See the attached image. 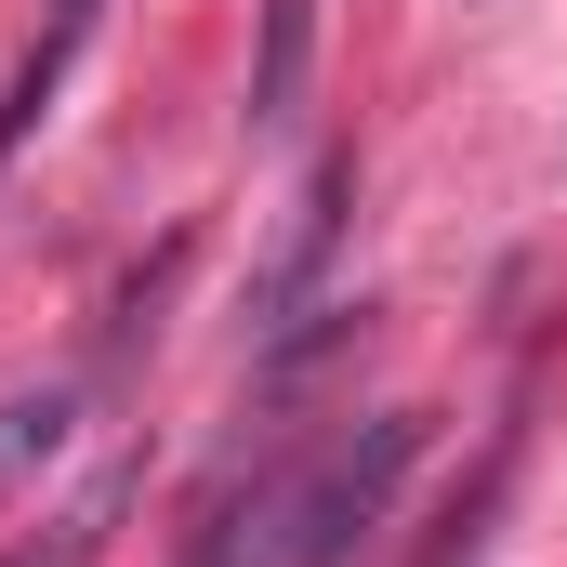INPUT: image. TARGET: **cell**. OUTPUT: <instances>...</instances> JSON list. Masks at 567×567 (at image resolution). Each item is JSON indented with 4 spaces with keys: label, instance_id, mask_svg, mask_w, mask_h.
Instances as JSON below:
<instances>
[{
    "label": "cell",
    "instance_id": "obj_1",
    "mask_svg": "<svg viewBox=\"0 0 567 567\" xmlns=\"http://www.w3.org/2000/svg\"><path fill=\"white\" fill-rule=\"evenodd\" d=\"M423 435H435L423 410H370L357 435L278 462V475L198 542V567H343L370 528H383V502H396V475L423 462Z\"/></svg>",
    "mask_w": 567,
    "mask_h": 567
},
{
    "label": "cell",
    "instance_id": "obj_2",
    "mask_svg": "<svg viewBox=\"0 0 567 567\" xmlns=\"http://www.w3.org/2000/svg\"><path fill=\"white\" fill-rule=\"evenodd\" d=\"M343 198H357V158L330 145V158L303 172V198H290V225H278V251H265V278H251V330H290V317H303V290L330 278V238H343Z\"/></svg>",
    "mask_w": 567,
    "mask_h": 567
},
{
    "label": "cell",
    "instance_id": "obj_3",
    "mask_svg": "<svg viewBox=\"0 0 567 567\" xmlns=\"http://www.w3.org/2000/svg\"><path fill=\"white\" fill-rule=\"evenodd\" d=\"M93 13H106V0H53V13H40V40H27V66H13V93H0V158L53 120V93H66V66H80Z\"/></svg>",
    "mask_w": 567,
    "mask_h": 567
},
{
    "label": "cell",
    "instance_id": "obj_4",
    "mask_svg": "<svg viewBox=\"0 0 567 567\" xmlns=\"http://www.w3.org/2000/svg\"><path fill=\"white\" fill-rule=\"evenodd\" d=\"M303 66H317V0H265V53H251V133H290Z\"/></svg>",
    "mask_w": 567,
    "mask_h": 567
},
{
    "label": "cell",
    "instance_id": "obj_5",
    "mask_svg": "<svg viewBox=\"0 0 567 567\" xmlns=\"http://www.w3.org/2000/svg\"><path fill=\"white\" fill-rule=\"evenodd\" d=\"M66 423H80V383H27V396H0V502L66 449Z\"/></svg>",
    "mask_w": 567,
    "mask_h": 567
},
{
    "label": "cell",
    "instance_id": "obj_6",
    "mask_svg": "<svg viewBox=\"0 0 567 567\" xmlns=\"http://www.w3.org/2000/svg\"><path fill=\"white\" fill-rule=\"evenodd\" d=\"M80 555H93V515H80V528H53V542H13L0 567H80Z\"/></svg>",
    "mask_w": 567,
    "mask_h": 567
}]
</instances>
